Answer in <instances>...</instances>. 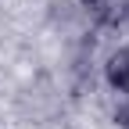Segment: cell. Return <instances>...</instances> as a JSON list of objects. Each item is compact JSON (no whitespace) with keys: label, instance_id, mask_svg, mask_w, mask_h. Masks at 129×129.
I'll list each match as a JSON object with an SVG mask.
<instances>
[{"label":"cell","instance_id":"cell-1","mask_svg":"<svg viewBox=\"0 0 129 129\" xmlns=\"http://www.w3.org/2000/svg\"><path fill=\"white\" fill-rule=\"evenodd\" d=\"M104 79H108L111 90L129 93V47H118V50L108 54V61H104Z\"/></svg>","mask_w":129,"mask_h":129},{"label":"cell","instance_id":"cell-2","mask_svg":"<svg viewBox=\"0 0 129 129\" xmlns=\"http://www.w3.org/2000/svg\"><path fill=\"white\" fill-rule=\"evenodd\" d=\"M118 4H122V0H83V14H90L97 25H111Z\"/></svg>","mask_w":129,"mask_h":129},{"label":"cell","instance_id":"cell-3","mask_svg":"<svg viewBox=\"0 0 129 129\" xmlns=\"http://www.w3.org/2000/svg\"><path fill=\"white\" fill-rule=\"evenodd\" d=\"M111 29H129V0H122L115 18H111Z\"/></svg>","mask_w":129,"mask_h":129},{"label":"cell","instance_id":"cell-4","mask_svg":"<svg viewBox=\"0 0 129 129\" xmlns=\"http://www.w3.org/2000/svg\"><path fill=\"white\" fill-rule=\"evenodd\" d=\"M115 125L118 129H129V93L122 97V104L115 108Z\"/></svg>","mask_w":129,"mask_h":129}]
</instances>
